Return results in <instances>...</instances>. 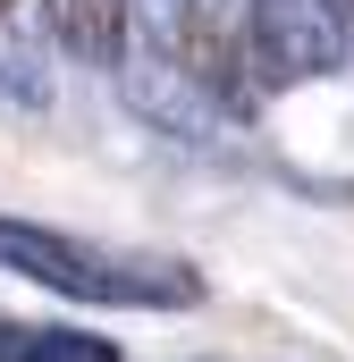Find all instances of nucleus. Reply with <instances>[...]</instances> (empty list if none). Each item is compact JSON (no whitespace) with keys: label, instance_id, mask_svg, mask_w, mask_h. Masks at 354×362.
<instances>
[{"label":"nucleus","instance_id":"nucleus-1","mask_svg":"<svg viewBox=\"0 0 354 362\" xmlns=\"http://www.w3.org/2000/svg\"><path fill=\"white\" fill-rule=\"evenodd\" d=\"M0 270L34 278L51 295H76V303H118V312H185V303H202L194 262L118 253V245H93V236H68V228H42V219H0Z\"/></svg>","mask_w":354,"mask_h":362},{"label":"nucleus","instance_id":"nucleus-2","mask_svg":"<svg viewBox=\"0 0 354 362\" xmlns=\"http://www.w3.org/2000/svg\"><path fill=\"white\" fill-rule=\"evenodd\" d=\"M346 59V17L329 0H245V68L253 85H321Z\"/></svg>","mask_w":354,"mask_h":362},{"label":"nucleus","instance_id":"nucleus-3","mask_svg":"<svg viewBox=\"0 0 354 362\" xmlns=\"http://www.w3.org/2000/svg\"><path fill=\"white\" fill-rule=\"evenodd\" d=\"M169 68L185 85H202L228 110H253V68H245V34H228L202 0L194 8H169Z\"/></svg>","mask_w":354,"mask_h":362},{"label":"nucleus","instance_id":"nucleus-4","mask_svg":"<svg viewBox=\"0 0 354 362\" xmlns=\"http://www.w3.org/2000/svg\"><path fill=\"white\" fill-rule=\"evenodd\" d=\"M42 17H51L59 51H76L85 68H118V59H127V17H135V0H42Z\"/></svg>","mask_w":354,"mask_h":362},{"label":"nucleus","instance_id":"nucleus-5","mask_svg":"<svg viewBox=\"0 0 354 362\" xmlns=\"http://www.w3.org/2000/svg\"><path fill=\"white\" fill-rule=\"evenodd\" d=\"M0 362H118V346L59 320H0Z\"/></svg>","mask_w":354,"mask_h":362},{"label":"nucleus","instance_id":"nucleus-6","mask_svg":"<svg viewBox=\"0 0 354 362\" xmlns=\"http://www.w3.org/2000/svg\"><path fill=\"white\" fill-rule=\"evenodd\" d=\"M329 8H338V17H346V25H354V0H329Z\"/></svg>","mask_w":354,"mask_h":362},{"label":"nucleus","instance_id":"nucleus-7","mask_svg":"<svg viewBox=\"0 0 354 362\" xmlns=\"http://www.w3.org/2000/svg\"><path fill=\"white\" fill-rule=\"evenodd\" d=\"M0 8H8V0H0Z\"/></svg>","mask_w":354,"mask_h":362}]
</instances>
